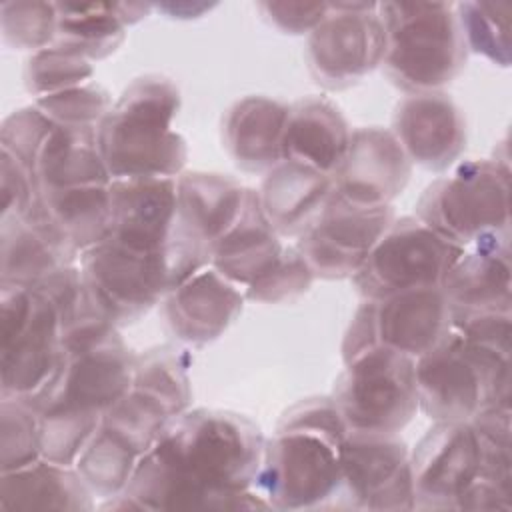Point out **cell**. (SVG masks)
I'll return each instance as SVG.
<instances>
[{"mask_svg":"<svg viewBox=\"0 0 512 512\" xmlns=\"http://www.w3.org/2000/svg\"><path fill=\"white\" fill-rule=\"evenodd\" d=\"M92 74L90 60L52 44L32 52L24 68V84L30 94L40 98L86 84Z\"/></svg>","mask_w":512,"mask_h":512,"instance_id":"obj_38","label":"cell"},{"mask_svg":"<svg viewBox=\"0 0 512 512\" xmlns=\"http://www.w3.org/2000/svg\"><path fill=\"white\" fill-rule=\"evenodd\" d=\"M344 364L332 400L348 432L398 434L418 412L414 358L376 344Z\"/></svg>","mask_w":512,"mask_h":512,"instance_id":"obj_8","label":"cell"},{"mask_svg":"<svg viewBox=\"0 0 512 512\" xmlns=\"http://www.w3.org/2000/svg\"><path fill=\"white\" fill-rule=\"evenodd\" d=\"M284 246L270 226L258 190L248 188L238 220L212 244L210 266L236 286H250L274 268Z\"/></svg>","mask_w":512,"mask_h":512,"instance_id":"obj_24","label":"cell"},{"mask_svg":"<svg viewBox=\"0 0 512 512\" xmlns=\"http://www.w3.org/2000/svg\"><path fill=\"white\" fill-rule=\"evenodd\" d=\"M466 48L502 68L510 66V2L454 4Z\"/></svg>","mask_w":512,"mask_h":512,"instance_id":"obj_34","label":"cell"},{"mask_svg":"<svg viewBox=\"0 0 512 512\" xmlns=\"http://www.w3.org/2000/svg\"><path fill=\"white\" fill-rule=\"evenodd\" d=\"M394 218L390 204L358 206L332 192L316 220L298 236L296 248L316 278H354Z\"/></svg>","mask_w":512,"mask_h":512,"instance_id":"obj_14","label":"cell"},{"mask_svg":"<svg viewBox=\"0 0 512 512\" xmlns=\"http://www.w3.org/2000/svg\"><path fill=\"white\" fill-rule=\"evenodd\" d=\"M314 278L316 276L300 250L296 246H284L274 268L244 288V298L264 304L290 302L308 292Z\"/></svg>","mask_w":512,"mask_h":512,"instance_id":"obj_40","label":"cell"},{"mask_svg":"<svg viewBox=\"0 0 512 512\" xmlns=\"http://www.w3.org/2000/svg\"><path fill=\"white\" fill-rule=\"evenodd\" d=\"M344 508L414 510L410 450L398 434L348 432L340 446V488Z\"/></svg>","mask_w":512,"mask_h":512,"instance_id":"obj_12","label":"cell"},{"mask_svg":"<svg viewBox=\"0 0 512 512\" xmlns=\"http://www.w3.org/2000/svg\"><path fill=\"white\" fill-rule=\"evenodd\" d=\"M244 300L240 286L206 266L164 296V316L178 340L204 346L228 330L242 312Z\"/></svg>","mask_w":512,"mask_h":512,"instance_id":"obj_19","label":"cell"},{"mask_svg":"<svg viewBox=\"0 0 512 512\" xmlns=\"http://www.w3.org/2000/svg\"><path fill=\"white\" fill-rule=\"evenodd\" d=\"M450 312L512 310L510 244L464 248L440 284Z\"/></svg>","mask_w":512,"mask_h":512,"instance_id":"obj_23","label":"cell"},{"mask_svg":"<svg viewBox=\"0 0 512 512\" xmlns=\"http://www.w3.org/2000/svg\"><path fill=\"white\" fill-rule=\"evenodd\" d=\"M376 344L410 358L432 350L450 330V306L442 288H418L372 300Z\"/></svg>","mask_w":512,"mask_h":512,"instance_id":"obj_21","label":"cell"},{"mask_svg":"<svg viewBox=\"0 0 512 512\" xmlns=\"http://www.w3.org/2000/svg\"><path fill=\"white\" fill-rule=\"evenodd\" d=\"M56 126L62 128H98L110 112L112 98L98 82H86L62 92L40 96L34 100Z\"/></svg>","mask_w":512,"mask_h":512,"instance_id":"obj_39","label":"cell"},{"mask_svg":"<svg viewBox=\"0 0 512 512\" xmlns=\"http://www.w3.org/2000/svg\"><path fill=\"white\" fill-rule=\"evenodd\" d=\"M56 2L6 0L0 4V26L6 44L18 50L38 52L54 44Z\"/></svg>","mask_w":512,"mask_h":512,"instance_id":"obj_37","label":"cell"},{"mask_svg":"<svg viewBox=\"0 0 512 512\" xmlns=\"http://www.w3.org/2000/svg\"><path fill=\"white\" fill-rule=\"evenodd\" d=\"M352 130L340 108L322 96H306L288 106L282 134V160L334 176Z\"/></svg>","mask_w":512,"mask_h":512,"instance_id":"obj_22","label":"cell"},{"mask_svg":"<svg viewBox=\"0 0 512 512\" xmlns=\"http://www.w3.org/2000/svg\"><path fill=\"white\" fill-rule=\"evenodd\" d=\"M376 346L374 338V318H372V300H364L352 316V322L344 334L342 358L348 362L356 354Z\"/></svg>","mask_w":512,"mask_h":512,"instance_id":"obj_44","label":"cell"},{"mask_svg":"<svg viewBox=\"0 0 512 512\" xmlns=\"http://www.w3.org/2000/svg\"><path fill=\"white\" fill-rule=\"evenodd\" d=\"M286 116L288 104L268 96L236 100L222 122L224 148L240 168L268 172L282 160Z\"/></svg>","mask_w":512,"mask_h":512,"instance_id":"obj_27","label":"cell"},{"mask_svg":"<svg viewBox=\"0 0 512 512\" xmlns=\"http://www.w3.org/2000/svg\"><path fill=\"white\" fill-rule=\"evenodd\" d=\"M386 34L376 2H330L308 34V68L326 88L350 86L382 66Z\"/></svg>","mask_w":512,"mask_h":512,"instance_id":"obj_13","label":"cell"},{"mask_svg":"<svg viewBox=\"0 0 512 512\" xmlns=\"http://www.w3.org/2000/svg\"><path fill=\"white\" fill-rule=\"evenodd\" d=\"M346 436L302 426H276L264 444L254 490L276 510L326 508L340 488Z\"/></svg>","mask_w":512,"mask_h":512,"instance_id":"obj_6","label":"cell"},{"mask_svg":"<svg viewBox=\"0 0 512 512\" xmlns=\"http://www.w3.org/2000/svg\"><path fill=\"white\" fill-rule=\"evenodd\" d=\"M414 508L458 510L480 472V444L470 422H434L410 452Z\"/></svg>","mask_w":512,"mask_h":512,"instance_id":"obj_15","label":"cell"},{"mask_svg":"<svg viewBox=\"0 0 512 512\" xmlns=\"http://www.w3.org/2000/svg\"><path fill=\"white\" fill-rule=\"evenodd\" d=\"M180 110L178 86L160 74L132 80L96 128L98 150L112 180L178 178L186 140L172 130Z\"/></svg>","mask_w":512,"mask_h":512,"instance_id":"obj_2","label":"cell"},{"mask_svg":"<svg viewBox=\"0 0 512 512\" xmlns=\"http://www.w3.org/2000/svg\"><path fill=\"white\" fill-rule=\"evenodd\" d=\"M78 470L38 458L22 468L2 472L0 510H94V498Z\"/></svg>","mask_w":512,"mask_h":512,"instance_id":"obj_28","label":"cell"},{"mask_svg":"<svg viewBox=\"0 0 512 512\" xmlns=\"http://www.w3.org/2000/svg\"><path fill=\"white\" fill-rule=\"evenodd\" d=\"M0 192H2L0 218L26 214L38 198V186L34 176L6 152L0 154Z\"/></svg>","mask_w":512,"mask_h":512,"instance_id":"obj_42","label":"cell"},{"mask_svg":"<svg viewBox=\"0 0 512 512\" xmlns=\"http://www.w3.org/2000/svg\"><path fill=\"white\" fill-rule=\"evenodd\" d=\"M386 34L384 72L394 86L418 94L450 84L466 66L468 48L450 2H380Z\"/></svg>","mask_w":512,"mask_h":512,"instance_id":"obj_3","label":"cell"},{"mask_svg":"<svg viewBox=\"0 0 512 512\" xmlns=\"http://www.w3.org/2000/svg\"><path fill=\"white\" fill-rule=\"evenodd\" d=\"M176 186V228L210 248L238 220L248 190L234 178L216 172H184L176 178Z\"/></svg>","mask_w":512,"mask_h":512,"instance_id":"obj_29","label":"cell"},{"mask_svg":"<svg viewBox=\"0 0 512 512\" xmlns=\"http://www.w3.org/2000/svg\"><path fill=\"white\" fill-rule=\"evenodd\" d=\"M170 420L172 416L158 400L138 388H130L102 414L100 424L120 436L142 456L160 438Z\"/></svg>","mask_w":512,"mask_h":512,"instance_id":"obj_35","label":"cell"},{"mask_svg":"<svg viewBox=\"0 0 512 512\" xmlns=\"http://www.w3.org/2000/svg\"><path fill=\"white\" fill-rule=\"evenodd\" d=\"M36 206L78 252L96 246L110 234V184L40 190Z\"/></svg>","mask_w":512,"mask_h":512,"instance_id":"obj_31","label":"cell"},{"mask_svg":"<svg viewBox=\"0 0 512 512\" xmlns=\"http://www.w3.org/2000/svg\"><path fill=\"white\" fill-rule=\"evenodd\" d=\"M150 10L154 6L142 2H56L54 44L86 60H102L120 48L126 26Z\"/></svg>","mask_w":512,"mask_h":512,"instance_id":"obj_25","label":"cell"},{"mask_svg":"<svg viewBox=\"0 0 512 512\" xmlns=\"http://www.w3.org/2000/svg\"><path fill=\"white\" fill-rule=\"evenodd\" d=\"M108 238L136 250H164L178 218L176 178H124L110 182Z\"/></svg>","mask_w":512,"mask_h":512,"instance_id":"obj_18","label":"cell"},{"mask_svg":"<svg viewBox=\"0 0 512 512\" xmlns=\"http://www.w3.org/2000/svg\"><path fill=\"white\" fill-rule=\"evenodd\" d=\"M412 174V162L392 130L380 126L356 128L336 170L334 192L358 206H388L402 194Z\"/></svg>","mask_w":512,"mask_h":512,"instance_id":"obj_16","label":"cell"},{"mask_svg":"<svg viewBox=\"0 0 512 512\" xmlns=\"http://www.w3.org/2000/svg\"><path fill=\"white\" fill-rule=\"evenodd\" d=\"M414 370L418 410L434 422H470L488 406L510 404V354L470 346L454 330Z\"/></svg>","mask_w":512,"mask_h":512,"instance_id":"obj_5","label":"cell"},{"mask_svg":"<svg viewBox=\"0 0 512 512\" xmlns=\"http://www.w3.org/2000/svg\"><path fill=\"white\" fill-rule=\"evenodd\" d=\"M334 192V178L314 168L280 160L258 190L262 210L278 236H300Z\"/></svg>","mask_w":512,"mask_h":512,"instance_id":"obj_26","label":"cell"},{"mask_svg":"<svg viewBox=\"0 0 512 512\" xmlns=\"http://www.w3.org/2000/svg\"><path fill=\"white\" fill-rule=\"evenodd\" d=\"M42 458L40 414L26 398L2 396L0 470L10 472Z\"/></svg>","mask_w":512,"mask_h":512,"instance_id":"obj_36","label":"cell"},{"mask_svg":"<svg viewBox=\"0 0 512 512\" xmlns=\"http://www.w3.org/2000/svg\"><path fill=\"white\" fill-rule=\"evenodd\" d=\"M136 354L120 334L76 350H64L52 380L32 398L38 414L100 418L132 388Z\"/></svg>","mask_w":512,"mask_h":512,"instance_id":"obj_11","label":"cell"},{"mask_svg":"<svg viewBox=\"0 0 512 512\" xmlns=\"http://www.w3.org/2000/svg\"><path fill=\"white\" fill-rule=\"evenodd\" d=\"M64 356L56 306L38 290L0 284V390L10 398L36 396Z\"/></svg>","mask_w":512,"mask_h":512,"instance_id":"obj_7","label":"cell"},{"mask_svg":"<svg viewBox=\"0 0 512 512\" xmlns=\"http://www.w3.org/2000/svg\"><path fill=\"white\" fill-rule=\"evenodd\" d=\"M190 356L174 346H156L136 356L132 388L158 400L174 418L190 408Z\"/></svg>","mask_w":512,"mask_h":512,"instance_id":"obj_32","label":"cell"},{"mask_svg":"<svg viewBox=\"0 0 512 512\" xmlns=\"http://www.w3.org/2000/svg\"><path fill=\"white\" fill-rule=\"evenodd\" d=\"M80 272L92 302L116 326L140 320L170 292L166 248L136 250L106 236L80 252Z\"/></svg>","mask_w":512,"mask_h":512,"instance_id":"obj_9","label":"cell"},{"mask_svg":"<svg viewBox=\"0 0 512 512\" xmlns=\"http://www.w3.org/2000/svg\"><path fill=\"white\" fill-rule=\"evenodd\" d=\"M56 124L34 104L14 110L0 126V150L10 154L32 176L42 144Z\"/></svg>","mask_w":512,"mask_h":512,"instance_id":"obj_41","label":"cell"},{"mask_svg":"<svg viewBox=\"0 0 512 512\" xmlns=\"http://www.w3.org/2000/svg\"><path fill=\"white\" fill-rule=\"evenodd\" d=\"M392 134L412 164L432 172L450 168L466 148V120L442 90L408 94L392 120Z\"/></svg>","mask_w":512,"mask_h":512,"instance_id":"obj_17","label":"cell"},{"mask_svg":"<svg viewBox=\"0 0 512 512\" xmlns=\"http://www.w3.org/2000/svg\"><path fill=\"white\" fill-rule=\"evenodd\" d=\"M260 428L242 414L196 408L174 416L104 510L270 508L254 490L264 456Z\"/></svg>","mask_w":512,"mask_h":512,"instance_id":"obj_1","label":"cell"},{"mask_svg":"<svg viewBox=\"0 0 512 512\" xmlns=\"http://www.w3.org/2000/svg\"><path fill=\"white\" fill-rule=\"evenodd\" d=\"M34 180L38 192L110 184L112 178L98 150L96 128L54 126L40 148Z\"/></svg>","mask_w":512,"mask_h":512,"instance_id":"obj_30","label":"cell"},{"mask_svg":"<svg viewBox=\"0 0 512 512\" xmlns=\"http://www.w3.org/2000/svg\"><path fill=\"white\" fill-rule=\"evenodd\" d=\"M138 460L140 454L130 444L100 424L76 458L74 468L94 496L112 498L126 488Z\"/></svg>","mask_w":512,"mask_h":512,"instance_id":"obj_33","label":"cell"},{"mask_svg":"<svg viewBox=\"0 0 512 512\" xmlns=\"http://www.w3.org/2000/svg\"><path fill=\"white\" fill-rule=\"evenodd\" d=\"M462 250L418 216L394 218L352 282L366 300L418 288H440Z\"/></svg>","mask_w":512,"mask_h":512,"instance_id":"obj_10","label":"cell"},{"mask_svg":"<svg viewBox=\"0 0 512 512\" xmlns=\"http://www.w3.org/2000/svg\"><path fill=\"white\" fill-rule=\"evenodd\" d=\"M256 8L286 34H310L326 18L330 2H258Z\"/></svg>","mask_w":512,"mask_h":512,"instance_id":"obj_43","label":"cell"},{"mask_svg":"<svg viewBox=\"0 0 512 512\" xmlns=\"http://www.w3.org/2000/svg\"><path fill=\"white\" fill-rule=\"evenodd\" d=\"M154 10H160L168 14L170 18H198L206 10L214 8V4L206 2H162V4H152Z\"/></svg>","mask_w":512,"mask_h":512,"instance_id":"obj_45","label":"cell"},{"mask_svg":"<svg viewBox=\"0 0 512 512\" xmlns=\"http://www.w3.org/2000/svg\"><path fill=\"white\" fill-rule=\"evenodd\" d=\"M80 252L38 210L0 218V284L34 288L54 272L76 264Z\"/></svg>","mask_w":512,"mask_h":512,"instance_id":"obj_20","label":"cell"},{"mask_svg":"<svg viewBox=\"0 0 512 512\" xmlns=\"http://www.w3.org/2000/svg\"><path fill=\"white\" fill-rule=\"evenodd\" d=\"M416 216L460 248L510 244L508 160L484 158L458 164L422 192Z\"/></svg>","mask_w":512,"mask_h":512,"instance_id":"obj_4","label":"cell"}]
</instances>
